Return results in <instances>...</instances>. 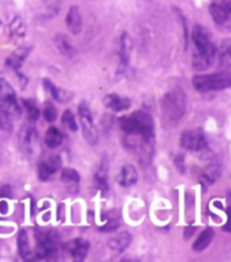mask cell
I'll use <instances>...</instances> for the list:
<instances>
[{
	"instance_id": "obj_1",
	"label": "cell",
	"mask_w": 231,
	"mask_h": 262,
	"mask_svg": "<svg viewBox=\"0 0 231 262\" xmlns=\"http://www.w3.org/2000/svg\"><path fill=\"white\" fill-rule=\"evenodd\" d=\"M120 128L129 137H141L143 139H156L153 118L146 111H135L131 115L119 119Z\"/></svg>"
},
{
	"instance_id": "obj_2",
	"label": "cell",
	"mask_w": 231,
	"mask_h": 262,
	"mask_svg": "<svg viewBox=\"0 0 231 262\" xmlns=\"http://www.w3.org/2000/svg\"><path fill=\"white\" fill-rule=\"evenodd\" d=\"M186 110L185 94L180 88L169 91L161 99V115L168 126H173L184 116Z\"/></svg>"
},
{
	"instance_id": "obj_3",
	"label": "cell",
	"mask_w": 231,
	"mask_h": 262,
	"mask_svg": "<svg viewBox=\"0 0 231 262\" xmlns=\"http://www.w3.org/2000/svg\"><path fill=\"white\" fill-rule=\"evenodd\" d=\"M192 85L199 92L226 90L231 85V76L228 72L213 73V75H196L192 79Z\"/></svg>"
},
{
	"instance_id": "obj_4",
	"label": "cell",
	"mask_w": 231,
	"mask_h": 262,
	"mask_svg": "<svg viewBox=\"0 0 231 262\" xmlns=\"http://www.w3.org/2000/svg\"><path fill=\"white\" fill-rule=\"evenodd\" d=\"M0 110L10 119H18L22 115V110L16 99L15 91L11 84L3 77H0Z\"/></svg>"
},
{
	"instance_id": "obj_5",
	"label": "cell",
	"mask_w": 231,
	"mask_h": 262,
	"mask_svg": "<svg viewBox=\"0 0 231 262\" xmlns=\"http://www.w3.org/2000/svg\"><path fill=\"white\" fill-rule=\"evenodd\" d=\"M192 41L195 43V48H196V52L203 54V56H207L209 58H215L216 54V48L215 43L213 41V37H211V33H209L204 26L201 25H196L192 30Z\"/></svg>"
},
{
	"instance_id": "obj_6",
	"label": "cell",
	"mask_w": 231,
	"mask_h": 262,
	"mask_svg": "<svg viewBox=\"0 0 231 262\" xmlns=\"http://www.w3.org/2000/svg\"><path fill=\"white\" fill-rule=\"evenodd\" d=\"M78 118H80L81 131L86 141L88 143H91V145H95L97 142V138H99V133H97L96 124L93 122L91 110L84 103L78 105Z\"/></svg>"
},
{
	"instance_id": "obj_7",
	"label": "cell",
	"mask_w": 231,
	"mask_h": 262,
	"mask_svg": "<svg viewBox=\"0 0 231 262\" xmlns=\"http://www.w3.org/2000/svg\"><path fill=\"white\" fill-rule=\"evenodd\" d=\"M181 146L190 151H201L207 147V139L204 133L199 128L184 131L181 135Z\"/></svg>"
},
{
	"instance_id": "obj_8",
	"label": "cell",
	"mask_w": 231,
	"mask_h": 262,
	"mask_svg": "<svg viewBox=\"0 0 231 262\" xmlns=\"http://www.w3.org/2000/svg\"><path fill=\"white\" fill-rule=\"evenodd\" d=\"M205 165L204 168L200 170V174H199V180L201 181V184L204 187H208L211 184L215 183L218 180V177L220 176V166L219 162L216 160V157L214 156H208L205 157Z\"/></svg>"
},
{
	"instance_id": "obj_9",
	"label": "cell",
	"mask_w": 231,
	"mask_h": 262,
	"mask_svg": "<svg viewBox=\"0 0 231 262\" xmlns=\"http://www.w3.org/2000/svg\"><path fill=\"white\" fill-rule=\"evenodd\" d=\"M209 14L218 26L227 25L231 15L230 0H215V2H213L209 6Z\"/></svg>"
},
{
	"instance_id": "obj_10",
	"label": "cell",
	"mask_w": 231,
	"mask_h": 262,
	"mask_svg": "<svg viewBox=\"0 0 231 262\" xmlns=\"http://www.w3.org/2000/svg\"><path fill=\"white\" fill-rule=\"evenodd\" d=\"M33 6L38 18L44 20L56 16L61 8L60 0H33Z\"/></svg>"
},
{
	"instance_id": "obj_11",
	"label": "cell",
	"mask_w": 231,
	"mask_h": 262,
	"mask_svg": "<svg viewBox=\"0 0 231 262\" xmlns=\"http://www.w3.org/2000/svg\"><path fill=\"white\" fill-rule=\"evenodd\" d=\"M61 160L58 156H50L38 165V176L42 181H48L52 179L54 173L60 169Z\"/></svg>"
},
{
	"instance_id": "obj_12",
	"label": "cell",
	"mask_w": 231,
	"mask_h": 262,
	"mask_svg": "<svg viewBox=\"0 0 231 262\" xmlns=\"http://www.w3.org/2000/svg\"><path fill=\"white\" fill-rule=\"evenodd\" d=\"M67 249L72 254V261L84 262L90 251V244L86 239H75L68 244Z\"/></svg>"
},
{
	"instance_id": "obj_13",
	"label": "cell",
	"mask_w": 231,
	"mask_h": 262,
	"mask_svg": "<svg viewBox=\"0 0 231 262\" xmlns=\"http://www.w3.org/2000/svg\"><path fill=\"white\" fill-rule=\"evenodd\" d=\"M31 52V46H19L18 49H15L14 52L8 56L7 61H6V65L8 68H11L12 71L19 72V69L22 68L23 62L26 61V58L29 57Z\"/></svg>"
},
{
	"instance_id": "obj_14",
	"label": "cell",
	"mask_w": 231,
	"mask_h": 262,
	"mask_svg": "<svg viewBox=\"0 0 231 262\" xmlns=\"http://www.w3.org/2000/svg\"><path fill=\"white\" fill-rule=\"evenodd\" d=\"M103 103L108 110H111L114 113H122V111H126L131 107L130 99L123 98V96H119L116 94L106 95Z\"/></svg>"
},
{
	"instance_id": "obj_15",
	"label": "cell",
	"mask_w": 231,
	"mask_h": 262,
	"mask_svg": "<svg viewBox=\"0 0 231 262\" xmlns=\"http://www.w3.org/2000/svg\"><path fill=\"white\" fill-rule=\"evenodd\" d=\"M67 27L69 33L73 34V35H77V34L81 33L82 30V18L81 14H80V8L77 6H72L69 8V11L67 14Z\"/></svg>"
},
{
	"instance_id": "obj_16",
	"label": "cell",
	"mask_w": 231,
	"mask_h": 262,
	"mask_svg": "<svg viewBox=\"0 0 231 262\" xmlns=\"http://www.w3.org/2000/svg\"><path fill=\"white\" fill-rule=\"evenodd\" d=\"M131 53H133V41H131L130 35L127 33H123L120 35V49H119V56H120V64H119V72L123 71L129 65L130 61Z\"/></svg>"
},
{
	"instance_id": "obj_17",
	"label": "cell",
	"mask_w": 231,
	"mask_h": 262,
	"mask_svg": "<svg viewBox=\"0 0 231 262\" xmlns=\"http://www.w3.org/2000/svg\"><path fill=\"white\" fill-rule=\"evenodd\" d=\"M131 244V234L127 231H122L116 234L108 241V247L115 253H123Z\"/></svg>"
},
{
	"instance_id": "obj_18",
	"label": "cell",
	"mask_w": 231,
	"mask_h": 262,
	"mask_svg": "<svg viewBox=\"0 0 231 262\" xmlns=\"http://www.w3.org/2000/svg\"><path fill=\"white\" fill-rule=\"evenodd\" d=\"M54 45L64 57L72 58V57L76 56V48L72 45V42L69 41V38L65 34H56L54 35Z\"/></svg>"
},
{
	"instance_id": "obj_19",
	"label": "cell",
	"mask_w": 231,
	"mask_h": 262,
	"mask_svg": "<svg viewBox=\"0 0 231 262\" xmlns=\"http://www.w3.org/2000/svg\"><path fill=\"white\" fill-rule=\"evenodd\" d=\"M7 33L10 35V38L14 39V41L22 39L26 35V25H25V22H23V19L20 16H15L11 22L8 23Z\"/></svg>"
},
{
	"instance_id": "obj_20",
	"label": "cell",
	"mask_w": 231,
	"mask_h": 262,
	"mask_svg": "<svg viewBox=\"0 0 231 262\" xmlns=\"http://www.w3.org/2000/svg\"><path fill=\"white\" fill-rule=\"evenodd\" d=\"M138 181V172L133 165H124L119 174V183L123 187H131Z\"/></svg>"
},
{
	"instance_id": "obj_21",
	"label": "cell",
	"mask_w": 231,
	"mask_h": 262,
	"mask_svg": "<svg viewBox=\"0 0 231 262\" xmlns=\"http://www.w3.org/2000/svg\"><path fill=\"white\" fill-rule=\"evenodd\" d=\"M44 84H45V88L49 94L52 95L53 98L56 99L57 101L60 103H67L72 99V94L68 92V91L62 90V88H58L57 85H54L50 80H44Z\"/></svg>"
},
{
	"instance_id": "obj_22",
	"label": "cell",
	"mask_w": 231,
	"mask_h": 262,
	"mask_svg": "<svg viewBox=\"0 0 231 262\" xmlns=\"http://www.w3.org/2000/svg\"><path fill=\"white\" fill-rule=\"evenodd\" d=\"M64 141V135L61 133L60 128L54 127H49L45 133V143L46 146L50 147V149H57V147L61 146V143Z\"/></svg>"
},
{
	"instance_id": "obj_23",
	"label": "cell",
	"mask_w": 231,
	"mask_h": 262,
	"mask_svg": "<svg viewBox=\"0 0 231 262\" xmlns=\"http://www.w3.org/2000/svg\"><path fill=\"white\" fill-rule=\"evenodd\" d=\"M107 177H108V161L106 160V158H103V161L100 162V166H99V169H97L96 176H95V181H96L97 188H99L103 193H106L108 189Z\"/></svg>"
},
{
	"instance_id": "obj_24",
	"label": "cell",
	"mask_w": 231,
	"mask_h": 262,
	"mask_svg": "<svg viewBox=\"0 0 231 262\" xmlns=\"http://www.w3.org/2000/svg\"><path fill=\"white\" fill-rule=\"evenodd\" d=\"M214 239V230L213 229H205L200 232V235L198 236V239L195 241L194 244V250L195 251H203L211 245Z\"/></svg>"
},
{
	"instance_id": "obj_25",
	"label": "cell",
	"mask_w": 231,
	"mask_h": 262,
	"mask_svg": "<svg viewBox=\"0 0 231 262\" xmlns=\"http://www.w3.org/2000/svg\"><path fill=\"white\" fill-rule=\"evenodd\" d=\"M18 251L22 259H26L33 255L30 250V244H29V236H27V232L25 230L19 231L18 234Z\"/></svg>"
},
{
	"instance_id": "obj_26",
	"label": "cell",
	"mask_w": 231,
	"mask_h": 262,
	"mask_svg": "<svg viewBox=\"0 0 231 262\" xmlns=\"http://www.w3.org/2000/svg\"><path fill=\"white\" fill-rule=\"evenodd\" d=\"M35 139H37V134H35L33 126L23 127L22 133H20V143L25 149H31L35 143Z\"/></svg>"
},
{
	"instance_id": "obj_27",
	"label": "cell",
	"mask_w": 231,
	"mask_h": 262,
	"mask_svg": "<svg viewBox=\"0 0 231 262\" xmlns=\"http://www.w3.org/2000/svg\"><path fill=\"white\" fill-rule=\"evenodd\" d=\"M214 60L213 58H209L207 56H203L200 53L195 52L194 53V58H192V65L196 71L201 72V71H207L211 65H213Z\"/></svg>"
},
{
	"instance_id": "obj_28",
	"label": "cell",
	"mask_w": 231,
	"mask_h": 262,
	"mask_svg": "<svg viewBox=\"0 0 231 262\" xmlns=\"http://www.w3.org/2000/svg\"><path fill=\"white\" fill-rule=\"evenodd\" d=\"M108 221L106 222L104 226H101L100 231L101 232H112L115 231V230H118V227H119L120 225V221H119V212L118 211H112V212H110L107 215Z\"/></svg>"
},
{
	"instance_id": "obj_29",
	"label": "cell",
	"mask_w": 231,
	"mask_h": 262,
	"mask_svg": "<svg viewBox=\"0 0 231 262\" xmlns=\"http://www.w3.org/2000/svg\"><path fill=\"white\" fill-rule=\"evenodd\" d=\"M22 103L23 105H25V108H26L27 116H29V119H30L31 123L37 122L38 116H39V110H38L37 103L34 100H30V99H25Z\"/></svg>"
},
{
	"instance_id": "obj_30",
	"label": "cell",
	"mask_w": 231,
	"mask_h": 262,
	"mask_svg": "<svg viewBox=\"0 0 231 262\" xmlns=\"http://www.w3.org/2000/svg\"><path fill=\"white\" fill-rule=\"evenodd\" d=\"M61 181L64 184H77L80 181V174L76 169L73 168H65L61 172Z\"/></svg>"
},
{
	"instance_id": "obj_31",
	"label": "cell",
	"mask_w": 231,
	"mask_h": 262,
	"mask_svg": "<svg viewBox=\"0 0 231 262\" xmlns=\"http://www.w3.org/2000/svg\"><path fill=\"white\" fill-rule=\"evenodd\" d=\"M62 124L68 130H71L72 133H76L77 131V122H76V118L73 115L71 110H67V111H64L62 114Z\"/></svg>"
},
{
	"instance_id": "obj_32",
	"label": "cell",
	"mask_w": 231,
	"mask_h": 262,
	"mask_svg": "<svg viewBox=\"0 0 231 262\" xmlns=\"http://www.w3.org/2000/svg\"><path fill=\"white\" fill-rule=\"evenodd\" d=\"M44 118H45V120L49 122V123H52V122H54V120L57 119V110L56 107H54V104L50 103V101H48L45 104V108H44Z\"/></svg>"
},
{
	"instance_id": "obj_33",
	"label": "cell",
	"mask_w": 231,
	"mask_h": 262,
	"mask_svg": "<svg viewBox=\"0 0 231 262\" xmlns=\"http://www.w3.org/2000/svg\"><path fill=\"white\" fill-rule=\"evenodd\" d=\"M175 12H176V16L179 19L180 22H181V26H183V33H184V43H185V48L188 45V29H186V20H185V16L183 15V12L180 11L179 8H175Z\"/></svg>"
},
{
	"instance_id": "obj_34",
	"label": "cell",
	"mask_w": 231,
	"mask_h": 262,
	"mask_svg": "<svg viewBox=\"0 0 231 262\" xmlns=\"http://www.w3.org/2000/svg\"><path fill=\"white\" fill-rule=\"evenodd\" d=\"M11 127H12V122L11 119L8 118L6 114L0 110V130L3 131H11Z\"/></svg>"
},
{
	"instance_id": "obj_35",
	"label": "cell",
	"mask_w": 231,
	"mask_h": 262,
	"mask_svg": "<svg viewBox=\"0 0 231 262\" xmlns=\"http://www.w3.org/2000/svg\"><path fill=\"white\" fill-rule=\"evenodd\" d=\"M175 166L177 169V172H180L181 174H184L186 170V164H185V157L184 154H177L175 157Z\"/></svg>"
},
{
	"instance_id": "obj_36",
	"label": "cell",
	"mask_w": 231,
	"mask_h": 262,
	"mask_svg": "<svg viewBox=\"0 0 231 262\" xmlns=\"http://www.w3.org/2000/svg\"><path fill=\"white\" fill-rule=\"evenodd\" d=\"M220 62H222V67L228 69L231 64V56H230V49H226L223 53H222V56H220Z\"/></svg>"
},
{
	"instance_id": "obj_37",
	"label": "cell",
	"mask_w": 231,
	"mask_h": 262,
	"mask_svg": "<svg viewBox=\"0 0 231 262\" xmlns=\"http://www.w3.org/2000/svg\"><path fill=\"white\" fill-rule=\"evenodd\" d=\"M8 211V204L6 202L0 203V212L6 213Z\"/></svg>"
},
{
	"instance_id": "obj_38",
	"label": "cell",
	"mask_w": 231,
	"mask_h": 262,
	"mask_svg": "<svg viewBox=\"0 0 231 262\" xmlns=\"http://www.w3.org/2000/svg\"><path fill=\"white\" fill-rule=\"evenodd\" d=\"M120 262H139L138 258H135V257H130V255H127V257H124L123 259Z\"/></svg>"
},
{
	"instance_id": "obj_39",
	"label": "cell",
	"mask_w": 231,
	"mask_h": 262,
	"mask_svg": "<svg viewBox=\"0 0 231 262\" xmlns=\"http://www.w3.org/2000/svg\"><path fill=\"white\" fill-rule=\"evenodd\" d=\"M195 231V227H186L185 229V238H190L192 235V232Z\"/></svg>"
},
{
	"instance_id": "obj_40",
	"label": "cell",
	"mask_w": 231,
	"mask_h": 262,
	"mask_svg": "<svg viewBox=\"0 0 231 262\" xmlns=\"http://www.w3.org/2000/svg\"><path fill=\"white\" fill-rule=\"evenodd\" d=\"M0 25H2V20H0Z\"/></svg>"
}]
</instances>
